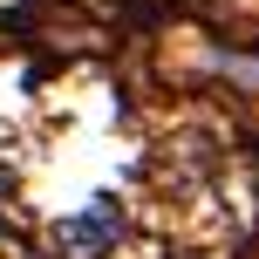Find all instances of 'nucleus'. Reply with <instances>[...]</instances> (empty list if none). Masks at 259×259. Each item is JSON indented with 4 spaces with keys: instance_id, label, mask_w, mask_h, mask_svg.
Returning <instances> with one entry per match:
<instances>
[{
    "instance_id": "nucleus-1",
    "label": "nucleus",
    "mask_w": 259,
    "mask_h": 259,
    "mask_svg": "<svg viewBox=\"0 0 259 259\" xmlns=\"http://www.w3.org/2000/svg\"><path fill=\"white\" fill-rule=\"evenodd\" d=\"M116 232H123L116 198H96L89 211H75V219L55 225V252H62V259H103L109 246H116Z\"/></svg>"
}]
</instances>
